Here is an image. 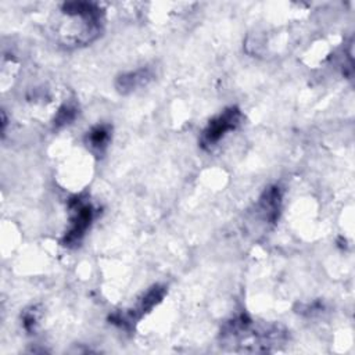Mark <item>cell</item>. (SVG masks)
Here are the masks:
<instances>
[{"label":"cell","mask_w":355,"mask_h":355,"mask_svg":"<svg viewBox=\"0 0 355 355\" xmlns=\"http://www.w3.org/2000/svg\"><path fill=\"white\" fill-rule=\"evenodd\" d=\"M110 137H111L110 126L108 125H97L90 132H87L86 143L92 151L101 154L107 148Z\"/></svg>","instance_id":"cell-7"},{"label":"cell","mask_w":355,"mask_h":355,"mask_svg":"<svg viewBox=\"0 0 355 355\" xmlns=\"http://www.w3.org/2000/svg\"><path fill=\"white\" fill-rule=\"evenodd\" d=\"M243 121V114L239 107L232 105L225 108L220 114L214 116L204 128L200 146L204 150H212L229 132L236 130Z\"/></svg>","instance_id":"cell-2"},{"label":"cell","mask_w":355,"mask_h":355,"mask_svg":"<svg viewBox=\"0 0 355 355\" xmlns=\"http://www.w3.org/2000/svg\"><path fill=\"white\" fill-rule=\"evenodd\" d=\"M165 295V287L164 286H153L143 297L141 300L136 304V306L133 309H130L129 312H126L125 315H116L112 318V320L119 322L121 326L125 324H132L133 320H139L143 315H146L147 312H150L157 304H159L162 301ZM115 322V323H116Z\"/></svg>","instance_id":"cell-4"},{"label":"cell","mask_w":355,"mask_h":355,"mask_svg":"<svg viewBox=\"0 0 355 355\" xmlns=\"http://www.w3.org/2000/svg\"><path fill=\"white\" fill-rule=\"evenodd\" d=\"M222 340L233 349L241 347V351H270L284 340V331L279 326L257 327L254 320L240 315L227 322L222 329Z\"/></svg>","instance_id":"cell-1"},{"label":"cell","mask_w":355,"mask_h":355,"mask_svg":"<svg viewBox=\"0 0 355 355\" xmlns=\"http://www.w3.org/2000/svg\"><path fill=\"white\" fill-rule=\"evenodd\" d=\"M75 115H76V110L72 105L65 104L60 108V111L54 119V123H55V126H64V125L69 123L71 121H73Z\"/></svg>","instance_id":"cell-8"},{"label":"cell","mask_w":355,"mask_h":355,"mask_svg":"<svg viewBox=\"0 0 355 355\" xmlns=\"http://www.w3.org/2000/svg\"><path fill=\"white\" fill-rule=\"evenodd\" d=\"M282 207V193L277 186L268 187L261 196L257 211L261 215L262 220L266 223H275L279 218Z\"/></svg>","instance_id":"cell-5"},{"label":"cell","mask_w":355,"mask_h":355,"mask_svg":"<svg viewBox=\"0 0 355 355\" xmlns=\"http://www.w3.org/2000/svg\"><path fill=\"white\" fill-rule=\"evenodd\" d=\"M69 229L62 240V244L67 247H72L80 243L94 216L92 204L80 197H75L69 201Z\"/></svg>","instance_id":"cell-3"},{"label":"cell","mask_w":355,"mask_h":355,"mask_svg":"<svg viewBox=\"0 0 355 355\" xmlns=\"http://www.w3.org/2000/svg\"><path fill=\"white\" fill-rule=\"evenodd\" d=\"M151 78H153V75H151L150 69L141 68V69H136V71H132L128 73H122L116 79L115 85L121 93H129L132 90H136L137 87L147 85Z\"/></svg>","instance_id":"cell-6"}]
</instances>
